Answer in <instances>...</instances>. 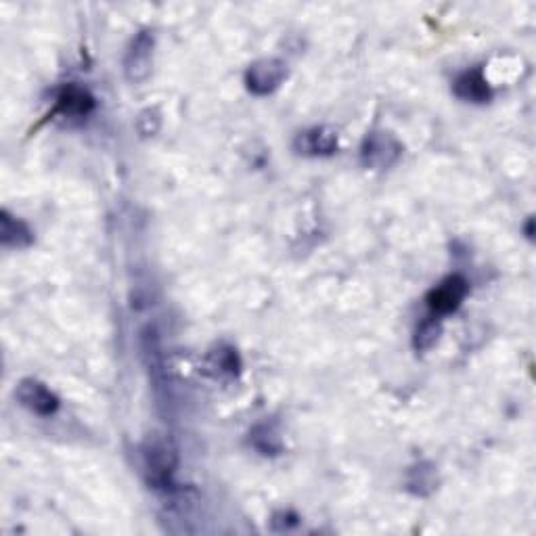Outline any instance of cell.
<instances>
[{
	"label": "cell",
	"mask_w": 536,
	"mask_h": 536,
	"mask_svg": "<svg viewBox=\"0 0 536 536\" xmlns=\"http://www.w3.org/2000/svg\"><path fill=\"white\" fill-rule=\"evenodd\" d=\"M143 472L154 489L172 490L174 473L179 467V448L166 436L154 434L143 442Z\"/></svg>",
	"instance_id": "1"
},
{
	"label": "cell",
	"mask_w": 536,
	"mask_h": 536,
	"mask_svg": "<svg viewBox=\"0 0 536 536\" xmlns=\"http://www.w3.org/2000/svg\"><path fill=\"white\" fill-rule=\"evenodd\" d=\"M402 155V145L394 134L386 130H373L364 137L361 147L363 166L371 170H386L394 166Z\"/></svg>",
	"instance_id": "2"
},
{
	"label": "cell",
	"mask_w": 536,
	"mask_h": 536,
	"mask_svg": "<svg viewBox=\"0 0 536 536\" xmlns=\"http://www.w3.org/2000/svg\"><path fill=\"white\" fill-rule=\"evenodd\" d=\"M154 46L155 38L147 29L134 36L124 54V76L128 82L141 84L147 80L154 67Z\"/></svg>",
	"instance_id": "3"
},
{
	"label": "cell",
	"mask_w": 536,
	"mask_h": 536,
	"mask_svg": "<svg viewBox=\"0 0 536 536\" xmlns=\"http://www.w3.org/2000/svg\"><path fill=\"white\" fill-rule=\"evenodd\" d=\"M288 78V65L281 59H260L249 65L246 74V84L254 95H271L281 87Z\"/></svg>",
	"instance_id": "4"
},
{
	"label": "cell",
	"mask_w": 536,
	"mask_h": 536,
	"mask_svg": "<svg viewBox=\"0 0 536 536\" xmlns=\"http://www.w3.org/2000/svg\"><path fill=\"white\" fill-rule=\"evenodd\" d=\"M17 400L21 406H26L29 413L40 417H51L59 409V398L53 389H48L45 383L38 380H21L15 389Z\"/></svg>",
	"instance_id": "5"
},
{
	"label": "cell",
	"mask_w": 536,
	"mask_h": 536,
	"mask_svg": "<svg viewBox=\"0 0 536 536\" xmlns=\"http://www.w3.org/2000/svg\"><path fill=\"white\" fill-rule=\"evenodd\" d=\"M467 291H469V283L465 277L450 275L430 291L428 297H425V302H428V306L434 310L436 314H448L461 306V302L465 300Z\"/></svg>",
	"instance_id": "6"
},
{
	"label": "cell",
	"mask_w": 536,
	"mask_h": 536,
	"mask_svg": "<svg viewBox=\"0 0 536 536\" xmlns=\"http://www.w3.org/2000/svg\"><path fill=\"white\" fill-rule=\"evenodd\" d=\"M95 96L80 84H65L54 99V113L63 118H87L95 109Z\"/></svg>",
	"instance_id": "7"
},
{
	"label": "cell",
	"mask_w": 536,
	"mask_h": 536,
	"mask_svg": "<svg viewBox=\"0 0 536 536\" xmlns=\"http://www.w3.org/2000/svg\"><path fill=\"white\" fill-rule=\"evenodd\" d=\"M453 90L459 99L467 101V103H486L492 95L490 84H489V80H486L484 71L480 70V67H476V70L463 71V74L455 80Z\"/></svg>",
	"instance_id": "8"
},
{
	"label": "cell",
	"mask_w": 536,
	"mask_h": 536,
	"mask_svg": "<svg viewBox=\"0 0 536 536\" xmlns=\"http://www.w3.org/2000/svg\"><path fill=\"white\" fill-rule=\"evenodd\" d=\"M296 147L306 155H331L338 149V134L327 126L310 128L306 132H300Z\"/></svg>",
	"instance_id": "9"
},
{
	"label": "cell",
	"mask_w": 536,
	"mask_h": 536,
	"mask_svg": "<svg viewBox=\"0 0 536 536\" xmlns=\"http://www.w3.org/2000/svg\"><path fill=\"white\" fill-rule=\"evenodd\" d=\"M205 367H208L210 375L221 377V380H233L241 373V358L235 348L221 344L205 358Z\"/></svg>",
	"instance_id": "10"
},
{
	"label": "cell",
	"mask_w": 536,
	"mask_h": 536,
	"mask_svg": "<svg viewBox=\"0 0 536 536\" xmlns=\"http://www.w3.org/2000/svg\"><path fill=\"white\" fill-rule=\"evenodd\" d=\"M0 239L7 247H28L34 241V235L26 222L3 210L0 212Z\"/></svg>",
	"instance_id": "11"
},
{
	"label": "cell",
	"mask_w": 536,
	"mask_h": 536,
	"mask_svg": "<svg viewBox=\"0 0 536 536\" xmlns=\"http://www.w3.org/2000/svg\"><path fill=\"white\" fill-rule=\"evenodd\" d=\"M249 444L266 456H275L283 453V438L279 434L275 423H258L249 431Z\"/></svg>",
	"instance_id": "12"
},
{
	"label": "cell",
	"mask_w": 536,
	"mask_h": 536,
	"mask_svg": "<svg viewBox=\"0 0 536 536\" xmlns=\"http://www.w3.org/2000/svg\"><path fill=\"white\" fill-rule=\"evenodd\" d=\"M438 476L436 467L431 463H417L409 469V476H406V486L413 495L417 497H428L436 490Z\"/></svg>",
	"instance_id": "13"
},
{
	"label": "cell",
	"mask_w": 536,
	"mask_h": 536,
	"mask_svg": "<svg viewBox=\"0 0 536 536\" xmlns=\"http://www.w3.org/2000/svg\"><path fill=\"white\" fill-rule=\"evenodd\" d=\"M440 333H442L440 319L430 316V319L422 321V325L417 327L415 338H413V346H415V350H419V352L434 348V344L438 342V338H440Z\"/></svg>",
	"instance_id": "14"
},
{
	"label": "cell",
	"mask_w": 536,
	"mask_h": 536,
	"mask_svg": "<svg viewBox=\"0 0 536 536\" xmlns=\"http://www.w3.org/2000/svg\"><path fill=\"white\" fill-rule=\"evenodd\" d=\"M162 128V115L157 109H145L137 118V130L141 137H155Z\"/></svg>",
	"instance_id": "15"
},
{
	"label": "cell",
	"mask_w": 536,
	"mask_h": 536,
	"mask_svg": "<svg viewBox=\"0 0 536 536\" xmlns=\"http://www.w3.org/2000/svg\"><path fill=\"white\" fill-rule=\"evenodd\" d=\"M275 522H281L283 523L281 530H279V532H283V530H289L291 526H296L297 517L294 514H291V511H279V514L272 515V523H275Z\"/></svg>",
	"instance_id": "16"
}]
</instances>
